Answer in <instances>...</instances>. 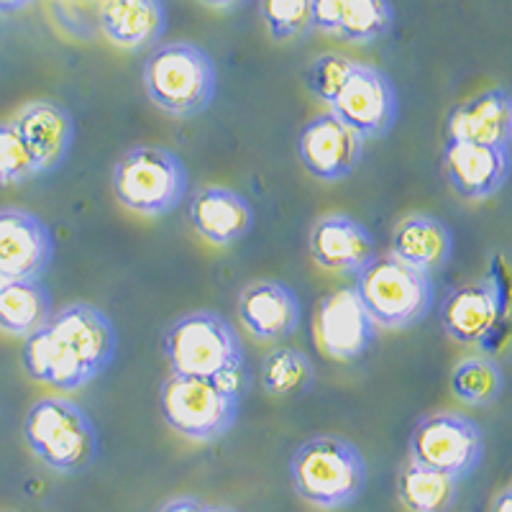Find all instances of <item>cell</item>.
Returning <instances> with one entry per match:
<instances>
[{
    "label": "cell",
    "instance_id": "cell-29",
    "mask_svg": "<svg viewBox=\"0 0 512 512\" xmlns=\"http://www.w3.org/2000/svg\"><path fill=\"white\" fill-rule=\"evenodd\" d=\"M259 16L274 41L300 39L313 31L310 0H259Z\"/></svg>",
    "mask_w": 512,
    "mask_h": 512
},
{
    "label": "cell",
    "instance_id": "cell-5",
    "mask_svg": "<svg viewBox=\"0 0 512 512\" xmlns=\"http://www.w3.org/2000/svg\"><path fill=\"white\" fill-rule=\"evenodd\" d=\"M354 290L367 313L384 331H408L428 318L436 300L433 277L392 254L374 256L354 277Z\"/></svg>",
    "mask_w": 512,
    "mask_h": 512
},
{
    "label": "cell",
    "instance_id": "cell-11",
    "mask_svg": "<svg viewBox=\"0 0 512 512\" xmlns=\"http://www.w3.org/2000/svg\"><path fill=\"white\" fill-rule=\"evenodd\" d=\"M297 157L320 182L349 180L364 157V141L331 111L313 116L297 136Z\"/></svg>",
    "mask_w": 512,
    "mask_h": 512
},
{
    "label": "cell",
    "instance_id": "cell-21",
    "mask_svg": "<svg viewBox=\"0 0 512 512\" xmlns=\"http://www.w3.org/2000/svg\"><path fill=\"white\" fill-rule=\"evenodd\" d=\"M390 254L425 274H438L454 256V231L441 218L413 213L397 223L390 241Z\"/></svg>",
    "mask_w": 512,
    "mask_h": 512
},
{
    "label": "cell",
    "instance_id": "cell-14",
    "mask_svg": "<svg viewBox=\"0 0 512 512\" xmlns=\"http://www.w3.org/2000/svg\"><path fill=\"white\" fill-rule=\"evenodd\" d=\"M443 172L448 185L461 200L479 203L505 187L512 172L510 149L469 144V141H448L443 146Z\"/></svg>",
    "mask_w": 512,
    "mask_h": 512
},
{
    "label": "cell",
    "instance_id": "cell-23",
    "mask_svg": "<svg viewBox=\"0 0 512 512\" xmlns=\"http://www.w3.org/2000/svg\"><path fill=\"white\" fill-rule=\"evenodd\" d=\"M24 369L34 382L49 384L59 392L82 390L85 384L93 382L90 372L82 367L77 356L52 333V328L44 326L36 333L24 338V351H21Z\"/></svg>",
    "mask_w": 512,
    "mask_h": 512
},
{
    "label": "cell",
    "instance_id": "cell-4",
    "mask_svg": "<svg viewBox=\"0 0 512 512\" xmlns=\"http://www.w3.org/2000/svg\"><path fill=\"white\" fill-rule=\"evenodd\" d=\"M24 441L57 474H80L95 464L100 436L90 415L70 397H41L24 418Z\"/></svg>",
    "mask_w": 512,
    "mask_h": 512
},
{
    "label": "cell",
    "instance_id": "cell-24",
    "mask_svg": "<svg viewBox=\"0 0 512 512\" xmlns=\"http://www.w3.org/2000/svg\"><path fill=\"white\" fill-rule=\"evenodd\" d=\"M52 300L41 280H11L0 295V331L26 338L52 318Z\"/></svg>",
    "mask_w": 512,
    "mask_h": 512
},
{
    "label": "cell",
    "instance_id": "cell-8",
    "mask_svg": "<svg viewBox=\"0 0 512 512\" xmlns=\"http://www.w3.org/2000/svg\"><path fill=\"white\" fill-rule=\"evenodd\" d=\"M410 461L464 482L484 459V433L469 415L431 413L415 423L408 441Z\"/></svg>",
    "mask_w": 512,
    "mask_h": 512
},
{
    "label": "cell",
    "instance_id": "cell-19",
    "mask_svg": "<svg viewBox=\"0 0 512 512\" xmlns=\"http://www.w3.org/2000/svg\"><path fill=\"white\" fill-rule=\"evenodd\" d=\"M446 139L510 149L512 95L505 88H489L451 108L446 118Z\"/></svg>",
    "mask_w": 512,
    "mask_h": 512
},
{
    "label": "cell",
    "instance_id": "cell-3",
    "mask_svg": "<svg viewBox=\"0 0 512 512\" xmlns=\"http://www.w3.org/2000/svg\"><path fill=\"white\" fill-rule=\"evenodd\" d=\"M141 80L149 100L172 118H195L205 113L218 88L216 64L192 41L157 44L144 59Z\"/></svg>",
    "mask_w": 512,
    "mask_h": 512
},
{
    "label": "cell",
    "instance_id": "cell-15",
    "mask_svg": "<svg viewBox=\"0 0 512 512\" xmlns=\"http://www.w3.org/2000/svg\"><path fill=\"white\" fill-rule=\"evenodd\" d=\"M241 326L251 333L254 341L274 344L285 341L300 326L303 305L290 285L277 280L249 282L236 300Z\"/></svg>",
    "mask_w": 512,
    "mask_h": 512
},
{
    "label": "cell",
    "instance_id": "cell-26",
    "mask_svg": "<svg viewBox=\"0 0 512 512\" xmlns=\"http://www.w3.org/2000/svg\"><path fill=\"white\" fill-rule=\"evenodd\" d=\"M502 390H505V374L497 359L487 354L466 356L451 372V392L469 408L495 405Z\"/></svg>",
    "mask_w": 512,
    "mask_h": 512
},
{
    "label": "cell",
    "instance_id": "cell-12",
    "mask_svg": "<svg viewBox=\"0 0 512 512\" xmlns=\"http://www.w3.org/2000/svg\"><path fill=\"white\" fill-rule=\"evenodd\" d=\"M54 336L77 356L90 377H100L111 367L118 351V333L111 318L90 303H70L52 313L47 323Z\"/></svg>",
    "mask_w": 512,
    "mask_h": 512
},
{
    "label": "cell",
    "instance_id": "cell-32",
    "mask_svg": "<svg viewBox=\"0 0 512 512\" xmlns=\"http://www.w3.org/2000/svg\"><path fill=\"white\" fill-rule=\"evenodd\" d=\"M487 282L495 292L500 318L512 320V251H495L489 256Z\"/></svg>",
    "mask_w": 512,
    "mask_h": 512
},
{
    "label": "cell",
    "instance_id": "cell-2",
    "mask_svg": "<svg viewBox=\"0 0 512 512\" xmlns=\"http://www.w3.org/2000/svg\"><path fill=\"white\" fill-rule=\"evenodd\" d=\"M290 482L295 495L326 512L356 505L369 482V466L356 443L338 433H318L290 456Z\"/></svg>",
    "mask_w": 512,
    "mask_h": 512
},
{
    "label": "cell",
    "instance_id": "cell-27",
    "mask_svg": "<svg viewBox=\"0 0 512 512\" xmlns=\"http://www.w3.org/2000/svg\"><path fill=\"white\" fill-rule=\"evenodd\" d=\"M315 367L303 351L280 346L262 361V384L272 397H303L313 387Z\"/></svg>",
    "mask_w": 512,
    "mask_h": 512
},
{
    "label": "cell",
    "instance_id": "cell-7",
    "mask_svg": "<svg viewBox=\"0 0 512 512\" xmlns=\"http://www.w3.org/2000/svg\"><path fill=\"white\" fill-rule=\"evenodd\" d=\"M159 413L177 436L216 443L239 420L241 395L213 379L169 374L159 390Z\"/></svg>",
    "mask_w": 512,
    "mask_h": 512
},
{
    "label": "cell",
    "instance_id": "cell-13",
    "mask_svg": "<svg viewBox=\"0 0 512 512\" xmlns=\"http://www.w3.org/2000/svg\"><path fill=\"white\" fill-rule=\"evenodd\" d=\"M52 256L47 223L24 208H0V274L8 280H41Z\"/></svg>",
    "mask_w": 512,
    "mask_h": 512
},
{
    "label": "cell",
    "instance_id": "cell-20",
    "mask_svg": "<svg viewBox=\"0 0 512 512\" xmlns=\"http://www.w3.org/2000/svg\"><path fill=\"white\" fill-rule=\"evenodd\" d=\"M103 36L118 49L157 47L167 31L164 0H103L98 13Z\"/></svg>",
    "mask_w": 512,
    "mask_h": 512
},
{
    "label": "cell",
    "instance_id": "cell-9",
    "mask_svg": "<svg viewBox=\"0 0 512 512\" xmlns=\"http://www.w3.org/2000/svg\"><path fill=\"white\" fill-rule=\"evenodd\" d=\"M331 113L341 118L361 141L384 139L395 128L400 113L395 82L374 64L356 62L346 88L331 105Z\"/></svg>",
    "mask_w": 512,
    "mask_h": 512
},
{
    "label": "cell",
    "instance_id": "cell-10",
    "mask_svg": "<svg viewBox=\"0 0 512 512\" xmlns=\"http://www.w3.org/2000/svg\"><path fill=\"white\" fill-rule=\"evenodd\" d=\"M377 323L367 313L354 287L333 290L315 308V346L331 361H356L377 338Z\"/></svg>",
    "mask_w": 512,
    "mask_h": 512
},
{
    "label": "cell",
    "instance_id": "cell-35",
    "mask_svg": "<svg viewBox=\"0 0 512 512\" xmlns=\"http://www.w3.org/2000/svg\"><path fill=\"white\" fill-rule=\"evenodd\" d=\"M489 512H512V484L497 492L492 505H489Z\"/></svg>",
    "mask_w": 512,
    "mask_h": 512
},
{
    "label": "cell",
    "instance_id": "cell-37",
    "mask_svg": "<svg viewBox=\"0 0 512 512\" xmlns=\"http://www.w3.org/2000/svg\"><path fill=\"white\" fill-rule=\"evenodd\" d=\"M31 0H0V13H11L21 11L24 6H29Z\"/></svg>",
    "mask_w": 512,
    "mask_h": 512
},
{
    "label": "cell",
    "instance_id": "cell-38",
    "mask_svg": "<svg viewBox=\"0 0 512 512\" xmlns=\"http://www.w3.org/2000/svg\"><path fill=\"white\" fill-rule=\"evenodd\" d=\"M208 512H236V510H233V507H226V505H216V507L208 505Z\"/></svg>",
    "mask_w": 512,
    "mask_h": 512
},
{
    "label": "cell",
    "instance_id": "cell-31",
    "mask_svg": "<svg viewBox=\"0 0 512 512\" xmlns=\"http://www.w3.org/2000/svg\"><path fill=\"white\" fill-rule=\"evenodd\" d=\"M36 167L13 121L0 123V187L24 185L34 180Z\"/></svg>",
    "mask_w": 512,
    "mask_h": 512
},
{
    "label": "cell",
    "instance_id": "cell-1",
    "mask_svg": "<svg viewBox=\"0 0 512 512\" xmlns=\"http://www.w3.org/2000/svg\"><path fill=\"white\" fill-rule=\"evenodd\" d=\"M172 374L213 379L244 395L249 372L241 336L216 310L180 315L162 338Z\"/></svg>",
    "mask_w": 512,
    "mask_h": 512
},
{
    "label": "cell",
    "instance_id": "cell-36",
    "mask_svg": "<svg viewBox=\"0 0 512 512\" xmlns=\"http://www.w3.org/2000/svg\"><path fill=\"white\" fill-rule=\"evenodd\" d=\"M203 3L210 8H221V11H228V8L244 6L246 0H203Z\"/></svg>",
    "mask_w": 512,
    "mask_h": 512
},
{
    "label": "cell",
    "instance_id": "cell-30",
    "mask_svg": "<svg viewBox=\"0 0 512 512\" xmlns=\"http://www.w3.org/2000/svg\"><path fill=\"white\" fill-rule=\"evenodd\" d=\"M354 64V59L344 57V54H320L305 70V88L310 90L315 100L331 108L338 95H341V90L346 88Z\"/></svg>",
    "mask_w": 512,
    "mask_h": 512
},
{
    "label": "cell",
    "instance_id": "cell-6",
    "mask_svg": "<svg viewBox=\"0 0 512 512\" xmlns=\"http://www.w3.org/2000/svg\"><path fill=\"white\" fill-rule=\"evenodd\" d=\"M111 187L118 203L136 216L164 218L187 195L185 162L164 146H131L113 164Z\"/></svg>",
    "mask_w": 512,
    "mask_h": 512
},
{
    "label": "cell",
    "instance_id": "cell-39",
    "mask_svg": "<svg viewBox=\"0 0 512 512\" xmlns=\"http://www.w3.org/2000/svg\"><path fill=\"white\" fill-rule=\"evenodd\" d=\"M8 282H11V280H8L6 274H0V295H3V290H6V287H8Z\"/></svg>",
    "mask_w": 512,
    "mask_h": 512
},
{
    "label": "cell",
    "instance_id": "cell-18",
    "mask_svg": "<svg viewBox=\"0 0 512 512\" xmlns=\"http://www.w3.org/2000/svg\"><path fill=\"white\" fill-rule=\"evenodd\" d=\"M190 226L213 246H236L254 226V208L241 192L223 185H203L192 192Z\"/></svg>",
    "mask_w": 512,
    "mask_h": 512
},
{
    "label": "cell",
    "instance_id": "cell-25",
    "mask_svg": "<svg viewBox=\"0 0 512 512\" xmlns=\"http://www.w3.org/2000/svg\"><path fill=\"white\" fill-rule=\"evenodd\" d=\"M459 484L448 474L408 461L397 477V500L408 512H451L459 500Z\"/></svg>",
    "mask_w": 512,
    "mask_h": 512
},
{
    "label": "cell",
    "instance_id": "cell-28",
    "mask_svg": "<svg viewBox=\"0 0 512 512\" xmlns=\"http://www.w3.org/2000/svg\"><path fill=\"white\" fill-rule=\"evenodd\" d=\"M395 24L390 0H346L338 36L349 44H374Z\"/></svg>",
    "mask_w": 512,
    "mask_h": 512
},
{
    "label": "cell",
    "instance_id": "cell-17",
    "mask_svg": "<svg viewBox=\"0 0 512 512\" xmlns=\"http://www.w3.org/2000/svg\"><path fill=\"white\" fill-rule=\"evenodd\" d=\"M13 126L24 139L36 175H52L62 167L64 159L70 157L72 141H75V121L54 100L26 103L13 118Z\"/></svg>",
    "mask_w": 512,
    "mask_h": 512
},
{
    "label": "cell",
    "instance_id": "cell-34",
    "mask_svg": "<svg viewBox=\"0 0 512 512\" xmlns=\"http://www.w3.org/2000/svg\"><path fill=\"white\" fill-rule=\"evenodd\" d=\"M157 512H208V505H205L200 497L177 495L172 497V500L164 502Z\"/></svg>",
    "mask_w": 512,
    "mask_h": 512
},
{
    "label": "cell",
    "instance_id": "cell-16",
    "mask_svg": "<svg viewBox=\"0 0 512 512\" xmlns=\"http://www.w3.org/2000/svg\"><path fill=\"white\" fill-rule=\"evenodd\" d=\"M308 246L318 267L344 277H356L377 256L369 228L346 213L320 216L310 228Z\"/></svg>",
    "mask_w": 512,
    "mask_h": 512
},
{
    "label": "cell",
    "instance_id": "cell-22",
    "mask_svg": "<svg viewBox=\"0 0 512 512\" xmlns=\"http://www.w3.org/2000/svg\"><path fill=\"white\" fill-rule=\"evenodd\" d=\"M497 320L500 310L487 277L454 287L441 305V328L456 344L479 346Z\"/></svg>",
    "mask_w": 512,
    "mask_h": 512
},
{
    "label": "cell",
    "instance_id": "cell-33",
    "mask_svg": "<svg viewBox=\"0 0 512 512\" xmlns=\"http://www.w3.org/2000/svg\"><path fill=\"white\" fill-rule=\"evenodd\" d=\"M344 3L346 0H310V21H313V29L338 36L341 16H344Z\"/></svg>",
    "mask_w": 512,
    "mask_h": 512
}]
</instances>
